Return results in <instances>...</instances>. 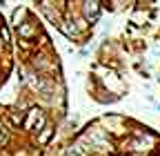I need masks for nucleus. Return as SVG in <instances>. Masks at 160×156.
<instances>
[{"label": "nucleus", "instance_id": "6", "mask_svg": "<svg viewBox=\"0 0 160 156\" xmlns=\"http://www.w3.org/2000/svg\"><path fill=\"white\" fill-rule=\"evenodd\" d=\"M0 145H7V132L0 127Z\"/></svg>", "mask_w": 160, "mask_h": 156}, {"label": "nucleus", "instance_id": "3", "mask_svg": "<svg viewBox=\"0 0 160 156\" xmlns=\"http://www.w3.org/2000/svg\"><path fill=\"white\" fill-rule=\"evenodd\" d=\"M25 13H27V9H25V7L16 9V13H13V25H22V18H25Z\"/></svg>", "mask_w": 160, "mask_h": 156}, {"label": "nucleus", "instance_id": "5", "mask_svg": "<svg viewBox=\"0 0 160 156\" xmlns=\"http://www.w3.org/2000/svg\"><path fill=\"white\" fill-rule=\"evenodd\" d=\"M31 34H33L31 25H22V27H20V36H31Z\"/></svg>", "mask_w": 160, "mask_h": 156}, {"label": "nucleus", "instance_id": "1", "mask_svg": "<svg viewBox=\"0 0 160 156\" xmlns=\"http://www.w3.org/2000/svg\"><path fill=\"white\" fill-rule=\"evenodd\" d=\"M91 13H93V18L98 16V3L96 0H87V5H85V16L91 18Z\"/></svg>", "mask_w": 160, "mask_h": 156}, {"label": "nucleus", "instance_id": "4", "mask_svg": "<svg viewBox=\"0 0 160 156\" xmlns=\"http://www.w3.org/2000/svg\"><path fill=\"white\" fill-rule=\"evenodd\" d=\"M51 134H53V127H51V125H47V127H45V132H42V136H40V143H47Z\"/></svg>", "mask_w": 160, "mask_h": 156}, {"label": "nucleus", "instance_id": "2", "mask_svg": "<svg viewBox=\"0 0 160 156\" xmlns=\"http://www.w3.org/2000/svg\"><path fill=\"white\" fill-rule=\"evenodd\" d=\"M60 29H62L65 31V36H76V25H71V20H62V23H60Z\"/></svg>", "mask_w": 160, "mask_h": 156}]
</instances>
